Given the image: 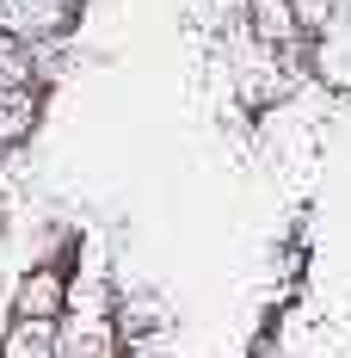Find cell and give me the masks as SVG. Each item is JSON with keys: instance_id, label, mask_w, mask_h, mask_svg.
Instances as JSON below:
<instances>
[{"instance_id": "6da1fadb", "label": "cell", "mask_w": 351, "mask_h": 358, "mask_svg": "<svg viewBox=\"0 0 351 358\" xmlns=\"http://www.w3.org/2000/svg\"><path fill=\"white\" fill-rule=\"evenodd\" d=\"M68 309V272L62 266H31L19 290H13V315H31V322H62Z\"/></svg>"}, {"instance_id": "7a4b0ae2", "label": "cell", "mask_w": 351, "mask_h": 358, "mask_svg": "<svg viewBox=\"0 0 351 358\" xmlns=\"http://www.w3.org/2000/svg\"><path fill=\"white\" fill-rule=\"evenodd\" d=\"M68 25H74L68 13H56L43 0H0V31L19 37V43H56Z\"/></svg>"}, {"instance_id": "3957f363", "label": "cell", "mask_w": 351, "mask_h": 358, "mask_svg": "<svg viewBox=\"0 0 351 358\" xmlns=\"http://www.w3.org/2000/svg\"><path fill=\"white\" fill-rule=\"evenodd\" d=\"M56 358H117V334L111 322H87V315L56 322Z\"/></svg>"}, {"instance_id": "277c9868", "label": "cell", "mask_w": 351, "mask_h": 358, "mask_svg": "<svg viewBox=\"0 0 351 358\" xmlns=\"http://www.w3.org/2000/svg\"><path fill=\"white\" fill-rule=\"evenodd\" d=\"M0 358H56V322L13 315L6 334H0Z\"/></svg>"}, {"instance_id": "5b68a950", "label": "cell", "mask_w": 351, "mask_h": 358, "mask_svg": "<svg viewBox=\"0 0 351 358\" xmlns=\"http://www.w3.org/2000/svg\"><path fill=\"white\" fill-rule=\"evenodd\" d=\"M37 130V87H0V148L25 143Z\"/></svg>"}, {"instance_id": "8992f818", "label": "cell", "mask_w": 351, "mask_h": 358, "mask_svg": "<svg viewBox=\"0 0 351 358\" xmlns=\"http://www.w3.org/2000/svg\"><path fill=\"white\" fill-rule=\"evenodd\" d=\"M0 87H37V50L0 31Z\"/></svg>"}, {"instance_id": "52a82bcc", "label": "cell", "mask_w": 351, "mask_h": 358, "mask_svg": "<svg viewBox=\"0 0 351 358\" xmlns=\"http://www.w3.org/2000/svg\"><path fill=\"white\" fill-rule=\"evenodd\" d=\"M253 31H259V43H290L296 37L290 0H253Z\"/></svg>"}, {"instance_id": "ba28073f", "label": "cell", "mask_w": 351, "mask_h": 358, "mask_svg": "<svg viewBox=\"0 0 351 358\" xmlns=\"http://www.w3.org/2000/svg\"><path fill=\"white\" fill-rule=\"evenodd\" d=\"M124 358H185V352H179L167 334H130L124 340Z\"/></svg>"}, {"instance_id": "9c48e42d", "label": "cell", "mask_w": 351, "mask_h": 358, "mask_svg": "<svg viewBox=\"0 0 351 358\" xmlns=\"http://www.w3.org/2000/svg\"><path fill=\"white\" fill-rule=\"evenodd\" d=\"M43 6H56V13H68V19L80 13V0H43Z\"/></svg>"}]
</instances>
